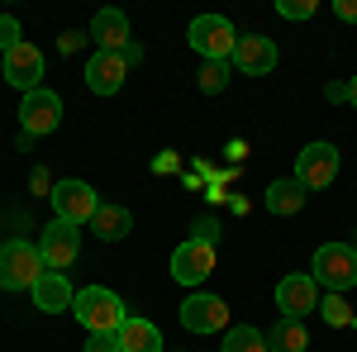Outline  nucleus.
Instances as JSON below:
<instances>
[{
  "instance_id": "obj_1",
  "label": "nucleus",
  "mask_w": 357,
  "mask_h": 352,
  "mask_svg": "<svg viewBox=\"0 0 357 352\" xmlns=\"http://www.w3.org/2000/svg\"><path fill=\"white\" fill-rule=\"evenodd\" d=\"M72 314L86 324V333H119V328H124V319H129L124 300L114 296L110 286H86V291H77Z\"/></svg>"
},
{
  "instance_id": "obj_2",
  "label": "nucleus",
  "mask_w": 357,
  "mask_h": 352,
  "mask_svg": "<svg viewBox=\"0 0 357 352\" xmlns=\"http://www.w3.org/2000/svg\"><path fill=\"white\" fill-rule=\"evenodd\" d=\"M43 276L48 267H43L38 243H24V238L0 243V291H33Z\"/></svg>"
},
{
  "instance_id": "obj_3",
  "label": "nucleus",
  "mask_w": 357,
  "mask_h": 352,
  "mask_svg": "<svg viewBox=\"0 0 357 352\" xmlns=\"http://www.w3.org/2000/svg\"><path fill=\"white\" fill-rule=\"evenodd\" d=\"M314 286H324L329 296H343L348 286H357V247L348 243H324L314 252Z\"/></svg>"
},
{
  "instance_id": "obj_4",
  "label": "nucleus",
  "mask_w": 357,
  "mask_h": 352,
  "mask_svg": "<svg viewBox=\"0 0 357 352\" xmlns=\"http://www.w3.org/2000/svg\"><path fill=\"white\" fill-rule=\"evenodd\" d=\"M186 43H191L205 62H229L238 33H234V24H229L224 15H200V20H191V29H186Z\"/></svg>"
},
{
  "instance_id": "obj_5",
  "label": "nucleus",
  "mask_w": 357,
  "mask_h": 352,
  "mask_svg": "<svg viewBox=\"0 0 357 352\" xmlns=\"http://www.w3.org/2000/svg\"><path fill=\"white\" fill-rule=\"evenodd\" d=\"M53 210L62 224H91L96 219V210H100V195L86 186V181H77V176H67V181H57L53 190Z\"/></svg>"
},
{
  "instance_id": "obj_6",
  "label": "nucleus",
  "mask_w": 357,
  "mask_h": 352,
  "mask_svg": "<svg viewBox=\"0 0 357 352\" xmlns=\"http://www.w3.org/2000/svg\"><path fill=\"white\" fill-rule=\"evenodd\" d=\"M281 53H276V43L267 33H238V43H234V57H229V67L234 72H243V77H267Z\"/></svg>"
},
{
  "instance_id": "obj_7",
  "label": "nucleus",
  "mask_w": 357,
  "mask_h": 352,
  "mask_svg": "<svg viewBox=\"0 0 357 352\" xmlns=\"http://www.w3.org/2000/svg\"><path fill=\"white\" fill-rule=\"evenodd\" d=\"M338 176V148L333 143H310L301 148V158H296V181L305 190H324Z\"/></svg>"
},
{
  "instance_id": "obj_8",
  "label": "nucleus",
  "mask_w": 357,
  "mask_h": 352,
  "mask_svg": "<svg viewBox=\"0 0 357 352\" xmlns=\"http://www.w3.org/2000/svg\"><path fill=\"white\" fill-rule=\"evenodd\" d=\"M181 328L186 333H220V328H229V305H224L220 296H186L181 300Z\"/></svg>"
},
{
  "instance_id": "obj_9",
  "label": "nucleus",
  "mask_w": 357,
  "mask_h": 352,
  "mask_svg": "<svg viewBox=\"0 0 357 352\" xmlns=\"http://www.w3.org/2000/svg\"><path fill=\"white\" fill-rule=\"evenodd\" d=\"M20 124H24V134H29V138L53 134L57 124H62V100H57L48 86L29 91V95H24V105H20Z\"/></svg>"
},
{
  "instance_id": "obj_10",
  "label": "nucleus",
  "mask_w": 357,
  "mask_h": 352,
  "mask_svg": "<svg viewBox=\"0 0 357 352\" xmlns=\"http://www.w3.org/2000/svg\"><path fill=\"white\" fill-rule=\"evenodd\" d=\"M38 252H43V267L48 271H62L77 262V252H82V234H77V224H48L43 229V238H38Z\"/></svg>"
},
{
  "instance_id": "obj_11",
  "label": "nucleus",
  "mask_w": 357,
  "mask_h": 352,
  "mask_svg": "<svg viewBox=\"0 0 357 352\" xmlns=\"http://www.w3.org/2000/svg\"><path fill=\"white\" fill-rule=\"evenodd\" d=\"M210 271H215V247L200 238H186L172 252V281H181V286H200Z\"/></svg>"
},
{
  "instance_id": "obj_12",
  "label": "nucleus",
  "mask_w": 357,
  "mask_h": 352,
  "mask_svg": "<svg viewBox=\"0 0 357 352\" xmlns=\"http://www.w3.org/2000/svg\"><path fill=\"white\" fill-rule=\"evenodd\" d=\"M276 305H281V319H305L310 309H319L314 276H281L276 281Z\"/></svg>"
},
{
  "instance_id": "obj_13",
  "label": "nucleus",
  "mask_w": 357,
  "mask_h": 352,
  "mask_svg": "<svg viewBox=\"0 0 357 352\" xmlns=\"http://www.w3.org/2000/svg\"><path fill=\"white\" fill-rule=\"evenodd\" d=\"M5 82L15 86V91H38L43 86V53L33 48V43H20V48H10L5 53Z\"/></svg>"
},
{
  "instance_id": "obj_14",
  "label": "nucleus",
  "mask_w": 357,
  "mask_h": 352,
  "mask_svg": "<svg viewBox=\"0 0 357 352\" xmlns=\"http://www.w3.org/2000/svg\"><path fill=\"white\" fill-rule=\"evenodd\" d=\"M124 77H129L124 53H96L86 62V86H91L96 95H114V91L124 86Z\"/></svg>"
},
{
  "instance_id": "obj_15",
  "label": "nucleus",
  "mask_w": 357,
  "mask_h": 352,
  "mask_svg": "<svg viewBox=\"0 0 357 352\" xmlns=\"http://www.w3.org/2000/svg\"><path fill=\"white\" fill-rule=\"evenodd\" d=\"M91 38L100 43V53H124L129 48V15L124 10H100L91 20Z\"/></svg>"
},
{
  "instance_id": "obj_16",
  "label": "nucleus",
  "mask_w": 357,
  "mask_h": 352,
  "mask_svg": "<svg viewBox=\"0 0 357 352\" xmlns=\"http://www.w3.org/2000/svg\"><path fill=\"white\" fill-rule=\"evenodd\" d=\"M29 296H33V305H38L43 314H57V309H72L77 291H72V281H67L62 271H48V276H43V281H38Z\"/></svg>"
},
{
  "instance_id": "obj_17",
  "label": "nucleus",
  "mask_w": 357,
  "mask_h": 352,
  "mask_svg": "<svg viewBox=\"0 0 357 352\" xmlns=\"http://www.w3.org/2000/svg\"><path fill=\"white\" fill-rule=\"evenodd\" d=\"M305 200H310V190H305L296 176H281V181L267 186V210H272V215H301Z\"/></svg>"
},
{
  "instance_id": "obj_18",
  "label": "nucleus",
  "mask_w": 357,
  "mask_h": 352,
  "mask_svg": "<svg viewBox=\"0 0 357 352\" xmlns=\"http://www.w3.org/2000/svg\"><path fill=\"white\" fill-rule=\"evenodd\" d=\"M129 229H134V215H129L124 205H100L96 219H91V234H96V238H105V243H119Z\"/></svg>"
},
{
  "instance_id": "obj_19",
  "label": "nucleus",
  "mask_w": 357,
  "mask_h": 352,
  "mask_svg": "<svg viewBox=\"0 0 357 352\" xmlns=\"http://www.w3.org/2000/svg\"><path fill=\"white\" fill-rule=\"evenodd\" d=\"M119 348L124 352H162V333H158V324H148V319H124Z\"/></svg>"
},
{
  "instance_id": "obj_20",
  "label": "nucleus",
  "mask_w": 357,
  "mask_h": 352,
  "mask_svg": "<svg viewBox=\"0 0 357 352\" xmlns=\"http://www.w3.org/2000/svg\"><path fill=\"white\" fill-rule=\"evenodd\" d=\"M267 348L272 352H305L310 348V333L301 319H276V328L267 333Z\"/></svg>"
},
{
  "instance_id": "obj_21",
  "label": "nucleus",
  "mask_w": 357,
  "mask_h": 352,
  "mask_svg": "<svg viewBox=\"0 0 357 352\" xmlns=\"http://www.w3.org/2000/svg\"><path fill=\"white\" fill-rule=\"evenodd\" d=\"M224 352H272V348H267V333H262V328L238 324V328L224 333Z\"/></svg>"
},
{
  "instance_id": "obj_22",
  "label": "nucleus",
  "mask_w": 357,
  "mask_h": 352,
  "mask_svg": "<svg viewBox=\"0 0 357 352\" xmlns=\"http://www.w3.org/2000/svg\"><path fill=\"white\" fill-rule=\"evenodd\" d=\"M229 77H234V67H229V62H200V77H195V82H200L205 95H220L224 86H229Z\"/></svg>"
},
{
  "instance_id": "obj_23",
  "label": "nucleus",
  "mask_w": 357,
  "mask_h": 352,
  "mask_svg": "<svg viewBox=\"0 0 357 352\" xmlns=\"http://www.w3.org/2000/svg\"><path fill=\"white\" fill-rule=\"evenodd\" d=\"M319 314H324L333 328H348V324H353V305H348L343 296H324V300H319Z\"/></svg>"
},
{
  "instance_id": "obj_24",
  "label": "nucleus",
  "mask_w": 357,
  "mask_h": 352,
  "mask_svg": "<svg viewBox=\"0 0 357 352\" xmlns=\"http://www.w3.org/2000/svg\"><path fill=\"white\" fill-rule=\"evenodd\" d=\"M314 10H319L314 0H276V15L281 20H310Z\"/></svg>"
},
{
  "instance_id": "obj_25",
  "label": "nucleus",
  "mask_w": 357,
  "mask_h": 352,
  "mask_svg": "<svg viewBox=\"0 0 357 352\" xmlns=\"http://www.w3.org/2000/svg\"><path fill=\"white\" fill-rule=\"evenodd\" d=\"M20 43H24V33H20V20H15V15H0V53L20 48Z\"/></svg>"
},
{
  "instance_id": "obj_26",
  "label": "nucleus",
  "mask_w": 357,
  "mask_h": 352,
  "mask_svg": "<svg viewBox=\"0 0 357 352\" xmlns=\"http://www.w3.org/2000/svg\"><path fill=\"white\" fill-rule=\"evenodd\" d=\"M82 352H124V348H119V333H91Z\"/></svg>"
},
{
  "instance_id": "obj_27",
  "label": "nucleus",
  "mask_w": 357,
  "mask_h": 352,
  "mask_svg": "<svg viewBox=\"0 0 357 352\" xmlns=\"http://www.w3.org/2000/svg\"><path fill=\"white\" fill-rule=\"evenodd\" d=\"M191 238H200V243L215 247V243H220V224H215V219H195V234H191Z\"/></svg>"
},
{
  "instance_id": "obj_28",
  "label": "nucleus",
  "mask_w": 357,
  "mask_h": 352,
  "mask_svg": "<svg viewBox=\"0 0 357 352\" xmlns=\"http://www.w3.org/2000/svg\"><path fill=\"white\" fill-rule=\"evenodd\" d=\"M82 43H86V33H82V29H67V33H62V53H77Z\"/></svg>"
},
{
  "instance_id": "obj_29",
  "label": "nucleus",
  "mask_w": 357,
  "mask_h": 352,
  "mask_svg": "<svg viewBox=\"0 0 357 352\" xmlns=\"http://www.w3.org/2000/svg\"><path fill=\"white\" fill-rule=\"evenodd\" d=\"M333 15H338V20H348V24H357V0H338V5H333Z\"/></svg>"
},
{
  "instance_id": "obj_30",
  "label": "nucleus",
  "mask_w": 357,
  "mask_h": 352,
  "mask_svg": "<svg viewBox=\"0 0 357 352\" xmlns=\"http://www.w3.org/2000/svg\"><path fill=\"white\" fill-rule=\"evenodd\" d=\"M324 95H329L333 105H338V100H348V82H333V86H324Z\"/></svg>"
},
{
  "instance_id": "obj_31",
  "label": "nucleus",
  "mask_w": 357,
  "mask_h": 352,
  "mask_svg": "<svg viewBox=\"0 0 357 352\" xmlns=\"http://www.w3.org/2000/svg\"><path fill=\"white\" fill-rule=\"evenodd\" d=\"M348 100H353V105H357V77H353V82H348Z\"/></svg>"
}]
</instances>
